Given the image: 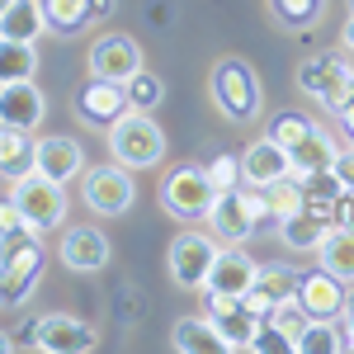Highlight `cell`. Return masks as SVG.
Wrapping results in <instances>:
<instances>
[{
    "label": "cell",
    "instance_id": "6da1fadb",
    "mask_svg": "<svg viewBox=\"0 0 354 354\" xmlns=\"http://www.w3.org/2000/svg\"><path fill=\"white\" fill-rule=\"evenodd\" d=\"M208 100L227 123H255L265 113V85L245 57H218L208 71Z\"/></svg>",
    "mask_w": 354,
    "mask_h": 354
},
{
    "label": "cell",
    "instance_id": "7a4b0ae2",
    "mask_svg": "<svg viewBox=\"0 0 354 354\" xmlns=\"http://www.w3.org/2000/svg\"><path fill=\"white\" fill-rule=\"evenodd\" d=\"M293 85H298L302 100H312L317 109L340 113L354 100V62L345 53H312L298 62Z\"/></svg>",
    "mask_w": 354,
    "mask_h": 354
},
{
    "label": "cell",
    "instance_id": "3957f363",
    "mask_svg": "<svg viewBox=\"0 0 354 354\" xmlns=\"http://www.w3.org/2000/svg\"><path fill=\"white\" fill-rule=\"evenodd\" d=\"M208 232L218 236L222 245H245L270 218V203H265V189H255V185H236V189H218L213 198V208H208Z\"/></svg>",
    "mask_w": 354,
    "mask_h": 354
},
{
    "label": "cell",
    "instance_id": "277c9868",
    "mask_svg": "<svg viewBox=\"0 0 354 354\" xmlns=\"http://www.w3.org/2000/svg\"><path fill=\"white\" fill-rule=\"evenodd\" d=\"M104 142H109V156L128 170H151L165 161V128L142 109L118 113L104 128Z\"/></svg>",
    "mask_w": 354,
    "mask_h": 354
},
{
    "label": "cell",
    "instance_id": "5b68a950",
    "mask_svg": "<svg viewBox=\"0 0 354 354\" xmlns=\"http://www.w3.org/2000/svg\"><path fill=\"white\" fill-rule=\"evenodd\" d=\"M10 198H15V208L24 213V222L43 236V232H57V227H66V213H71V198H66V185H57L53 175H43V170H19L15 180H10Z\"/></svg>",
    "mask_w": 354,
    "mask_h": 354
},
{
    "label": "cell",
    "instance_id": "8992f818",
    "mask_svg": "<svg viewBox=\"0 0 354 354\" xmlns=\"http://www.w3.org/2000/svg\"><path fill=\"white\" fill-rule=\"evenodd\" d=\"M213 198H218V185H213L208 165L185 161L161 175V208L175 222H203L208 208H213Z\"/></svg>",
    "mask_w": 354,
    "mask_h": 354
},
{
    "label": "cell",
    "instance_id": "52a82bcc",
    "mask_svg": "<svg viewBox=\"0 0 354 354\" xmlns=\"http://www.w3.org/2000/svg\"><path fill=\"white\" fill-rule=\"evenodd\" d=\"M218 250H222V241L213 236V232H203V227H185L175 241L165 245V274H170V283L185 288V293H203Z\"/></svg>",
    "mask_w": 354,
    "mask_h": 354
},
{
    "label": "cell",
    "instance_id": "ba28073f",
    "mask_svg": "<svg viewBox=\"0 0 354 354\" xmlns=\"http://www.w3.org/2000/svg\"><path fill=\"white\" fill-rule=\"evenodd\" d=\"M81 203L100 218H123L137 203V180L128 165L104 161V165H85L81 170Z\"/></svg>",
    "mask_w": 354,
    "mask_h": 354
},
{
    "label": "cell",
    "instance_id": "9c48e42d",
    "mask_svg": "<svg viewBox=\"0 0 354 354\" xmlns=\"http://www.w3.org/2000/svg\"><path fill=\"white\" fill-rule=\"evenodd\" d=\"M33 345L48 350V354H90L100 345V335L76 312H43L33 322Z\"/></svg>",
    "mask_w": 354,
    "mask_h": 354
},
{
    "label": "cell",
    "instance_id": "30bf717a",
    "mask_svg": "<svg viewBox=\"0 0 354 354\" xmlns=\"http://www.w3.org/2000/svg\"><path fill=\"white\" fill-rule=\"evenodd\" d=\"M90 76H100V81H118L128 85L147 66L142 62V43H137L133 33H104V38H95L90 43Z\"/></svg>",
    "mask_w": 354,
    "mask_h": 354
},
{
    "label": "cell",
    "instance_id": "8fae6325",
    "mask_svg": "<svg viewBox=\"0 0 354 354\" xmlns=\"http://www.w3.org/2000/svg\"><path fill=\"white\" fill-rule=\"evenodd\" d=\"M43 265H48L43 241L28 236V241L0 265V307H24V302L33 298V288H38V279H43Z\"/></svg>",
    "mask_w": 354,
    "mask_h": 354
},
{
    "label": "cell",
    "instance_id": "7c38bea8",
    "mask_svg": "<svg viewBox=\"0 0 354 354\" xmlns=\"http://www.w3.org/2000/svg\"><path fill=\"white\" fill-rule=\"evenodd\" d=\"M57 260L71 274H100L113 260V245L100 227L76 222V227H62V241H57Z\"/></svg>",
    "mask_w": 354,
    "mask_h": 354
},
{
    "label": "cell",
    "instance_id": "4fadbf2b",
    "mask_svg": "<svg viewBox=\"0 0 354 354\" xmlns=\"http://www.w3.org/2000/svg\"><path fill=\"white\" fill-rule=\"evenodd\" d=\"M133 104H128V85L118 81H100V76H90V81L76 90V100H71V113L81 118L85 128H109L118 113H128Z\"/></svg>",
    "mask_w": 354,
    "mask_h": 354
},
{
    "label": "cell",
    "instance_id": "5bb4252c",
    "mask_svg": "<svg viewBox=\"0 0 354 354\" xmlns=\"http://www.w3.org/2000/svg\"><path fill=\"white\" fill-rule=\"evenodd\" d=\"M203 317L218 326V335L227 340V350H250L255 317L245 312L241 293H213V288H203Z\"/></svg>",
    "mask_w": 354,
    "mask_h": 354
},
{
    "label": "cell",
    "instance_id": "9a60e30c",
    "mask_svg": "<svg viewBox=\"0 0 354 354\" xmlns=\"http://www.w3.org/2000/svg\"><path fill=\"white\" fill-rule=\"evenodd\" d=\"M43 118H48V95L38 90V81L0 85V123L19 128V133H38Z\"/></svg>",
    "mask_w": 354,
    "mask_h": 354
},
{
    "label": "cell",
    "instance_id": "2e32d148",
    "mask_svg": "<svg viewBox=\"0 0 354 354\" xmlns=\"http://www.w3.org/2000/svg\"><path fill=\"white\" fill-rule=\"evenodd\" d=\"M33 170H43V175H53L57 185H71V180H81V170H85V147L76 142V137H38L33 142Z\"/></svg>",
    "mask_w": 354,
    "mask_h": 354
},
{
    "label": "cell",
    "instance_id": "e0dca14e",
    "mask_svg": "<svg viewBox=\"0 0 354 354\" xmlns=\"http://www.w3.org/2000/svg\"><path fill=\"white\" fill-rule=\"evenodd\" d=\"M283 175H293V165H288V147H279L274 137L260 133L241 151V180H245V185H255V189H265V185L283 180Z\"/></svg>",
    "mask_w": 354,
    "mask_h": 354
},
{
    "label": "cell",
    "instance_id": "ac0fdd59",
    "mask_svg": "<svg viewBox=\"0 0 354 354\" xmlns=\"http://www.w3.org/2000/svg\"><path fill=\"white\" fill-rule=\"evenodd\" d=\"M335 151H340V142L330 137V128H322V123H312L307 133L288 147V165H293V175L298 180H307V175H322V170H330V161H335Z\"/></svg>",
    "mask_w": 354,
    "mask_h": 354
},
{
    "label": "cell",
    "instance_id": "d6986e66",
    "mask_svg": "<svg viewBox=\"0 0 354 354\" xmlns=\"http://www.w3.org/2000/svg\"><path fill=\"white\" fill-rule=\"evenodd\" d=\"M255 270H260V260H250V250H241V245H222L203 288H213V293H245V288L255 283Z\"/></svg>",
    "mask_w": 354,
    "mask_h": 354
},
{
    "label": "cell",
    "instance_id": "ffe728a7",
    "mask_svg": "<svg viewBox=\"0 0 354 354\" xmlns=\"http://www.w3.org/2000/svg\"><path fill=\"white\" fill-rule=\"evenodd\" d=\"M298 307L307 317H340L345 307V283L330 270H312L298 279Z\"/></svg>",
    "mask_w": 354,
    "mask_h": 354
},
{
    "label": "cell",
    "instance_id": "44dd1931",
    "mask_svg": "<svg viewBox=\"0 0 354 354\" xmlns=\"http://www.w3.org/2000/svg\"><path fill=\"white\" fill-rule=\"evenodd\" d=\"M170 350L175 354H218L227 350V340L218 335V326L203 317V312H189L170 326Z\"/></svg>",
    "mask_w": 354,
    "mask_h": 354
},
{
    "label": "cell",
    "instance_id": "7402d4cb",
    "mask_svg": "<svg viewBox=\"0 0 354 354\" xmlns=\"http://www.w3.org/2000/svg\"><path fill=\"white\" fill-rule=\"evenodd\" d=\"M293 350L298 354H340V350H350V335L340 326V317H307V326L298 330Z\"/></svg>",
    "mask_w": 354,
    "mask_h": 354
},
{
    "label": "cell",
    "instance_id": "603a6c76",
    "mask_svg": "<svg viewBox=\"0 0 354 354\" xmlns=\"http://www.w3.org/2000/svg\"><path fill=\"white\" fill-rule=\"evenodd\" d=\"M326 227H330V222H322L317 213L298 208V213L279 218V241H283V250H298V255H317V245H322V236H326Z\"/></svg>",
    "mask_w": 354,
    "mask_h": 354
},
{
    "label": "cell",
    "instance_id": "cb8c5ba5",
    "mask_svg": "<svg viewBox=\"0 0 354 354\" xmlns=\"http://www.w3.org/2000/svg\"><path fill=\"white\" fill-rule=\"evenodd\" d=\"M317 260H322V270H330L340 283H354V232L350 227H335V222H330L322 245H317Z\"/></svg>",
    "mask_w": 354,
    "mask_h": 354
},
{
    "label": "cell",
    "instance_id": "d4e9b609",
    "mask_svg": "<svg viewBox=\"0 0 354 354\" xmlns=\"http://www.w3.org/2000/svg\"><path fill=\"white\" fill-rule=\"evenodd\" d=\"M48 33V15H43V0H15L5 15H0V38H19V43H38Z\"/></svg>",
    "mask_w": 354,
    "mask_h": 354
},
{
    "label": "cell",
    "instance_id": "484cf974",
    "mask_svg": "<svg viewBox=\"0 0 354 354\" xmlns=\"http://www.w3.org/2000/svg\"><path fill=\"white\" fill-rule=\"evenodd\" d=\"M38 43H19V38H0V85L10 81H33L38 76Z\"/></svg>",
    "mask_w": 354,
    "mask_h": 354
},
{
    "label": "cell",
    "instance_id": "4316f807",
    "mask_svg": "<svg viewBox=\"0 0 354 354\" xmlns=\"http://www.w3.org/2000/svg\"><path fill=\"white\" fill-rule=\"evenodd\" d=\"M298 279L302 274L293 270V265H279V260H274V265H260V270H255V283H250V288L265 293L274 307H283V302H298Z\"/></svg>",
    "mask_w": 354,
    "mask_h": 354
},
{
    "label": "cell",
    "instance_id": "83f0119b",
    "mask_svg": "<svg viewBox=\"0 0 354 354\" xmlns=\"http://www.w3.org/2000/svg\"><path fill=\"white\" fill-rule=\"evenodd\" d=\"M28 161H33V133H19V128L0 123V175L15 180Z\"/></svg>",
    "mask_w": 354,
    "mask_h": 354
},
{
    "label": "cell",
    "instance_id": "f1b7e54d",
    "mask_svg": "<svg viewBox=\"0 0 354 354\" xmlns=\"http://www.w3.org/2000/svg\"><path fill=\"white\" fill-rule=\"evenodd\" d=\"M43 15H48V33H81L90 24V0H43Z\"/></svg>",
    "mask_w": 354,
    "mask_h": 354
},
{
    "label": "cell",
    "instance_id": "f546056e",
    "mask_svg": "<svg viewBox=\"0 0 354 354\" xmlns=\"http://www.w3.org/2000/svg\"><path fill=\"white\" fill-rule=\"evenodd\" d=\"M265 5H270L274 19H279L283 28H293V33L312 28L317 19H322V10H326V0H265Z\"/></svg>",
    "mask_w": 354,
    "mask_h": 354
},
{
    "label": "cell",
    "instance_id": "4dcf8cb0",
    "mask_svg": "<svg viewBox=\"0 0 354 354\" xmlns=\"http://www.w3.org/2000/svg\"><path fill=\"white\" fill-rule=\"evenodd\" d=\"M265 203H270V218H274V227H279V218L298 213L302 203H307V194H302V180H298V175H283V180L265 185Z\"/></svg>",
    "mask_w": 354,
    "mask_h": 354
},
{
    "label": "cell",
    "instance_id": "1f68e13d",
    "mask_svg": "<svg viewBox=\"0 0 354 354\" xmlns=\"http://www.w3.org/2000/svg\"><path fill=\"white\" fill-rule=\"evenodd\" d=\"M128 104L142 109V113H156L165 104V81L156 76V71H147V66H142L133 81H128Z\"/></svg>",
    "mask_w": 354,
    "mask_h": 354
},
{
    "label": "cell",
    "instance_id": "d6a6232c",
    "mask_svg": "<svg viewBox=\"0 0 354 354\" xmlns=\"http://www.w3.org/2000/svg\"><path fill=\"white\" fill-rule=\"evenodd\" d=\"M312 128V118L307 113H298V109H283V113H274L270 123H265V137H274L279 147H293L302 133Z\"/></svg>",
    "mask_w": 354,
    "mask_h": 354
},
{
    "label": "cell",
    "instance_id": "836d02e7",
    "mask_svg": "<svg viewBox=\"0 0 354 354\" xmlns=\"http://www.w3.org/2000/svg\"><path fill=\"white\" fill-rule=\"evenodd\" d=\"M208 175H213L218 189H236V185H241V156H236V151H218V156L208 161Z\"/></svg>",
    "mask_w": 354,
    "mask_h": 354
},
{
    "label": "cell",
    "instance_id": "e575fe53",
    "mask_svg": "<svg viewBox=\"0 0 354 354\" xmlns=\"http://www.w3.org/2000/svg\"><path fill=\"white\" fill-rule=\"evenodd\" d=\"M330 175H335L345 189H354V142H345V147L335 151V161H330Z\"/></svg>",
    "mask_w": 354,
    "mask_h": 354
},
{
    "label": "cell",
    "instance_id": "d590c367",
    "mask_svg": "<svg viewBox=\"0 0 354 354\" xmlns=\"http://www.w3.org/2000/svg\"><path fill=\"white\" fill-rule=\"evenodd\" d=\"M28 222H24V213L15 208V198L10 194H0V236H10V232H24Z\"/></svg>",
    "mask_w": 354,
    "mask_h": 354
},
{
    "label": "cell",
    "instance_id": "8d00e7d4",
    "mask_svg": "<svg viewBox=\"0 0 354 354\" xmlns=\"http://www.w3.org/2000/svg\"><path fill=\"white\" fill-rule=\"evenodd\" d=\"M330 222H335V227H350V232H354V189H345L340 198H335V213H330Z\"/></svg>",
    "mask_w": 354,
    "mask_h": 354
},
{
    "label": "cell",
    "instance_id": "74e56055",
    "mask_svg": "<svg viewBox=\"0 0 354 354\" xmlns=\"http://www.w3.org/2000/svg\"><path fill=\"white\" fill-rule=\"evenodd\" d=\"M340 326L350 335V350H354V288H345V307H340Z\"/></svg>",
    "mask_w": 354,
    "mask_h": 354
},
{
    "label": "cell",
    "instance_id": "f35d334b",
    "mask_svg": "<svg viewBox=\"0 0 354 354\" xmlns=\"http://www.w3.org/2000/svg\"><path fill=\"white\" fill-rule=\"evenodd\" d=\"M113 5H118V0H90V24H104V19H113Z\"/></svg>",
    "mask_w": 354,
    "mask_h": 354
},
{
    "label": "cell",
    "instance_id": "ab89813d",
    "mask_svg": "<svg viewBox=\"0 0 354 354\" xmlns=\"http://www.w3.org/2000/svg\"><path fill=\"white\" fill-rule=\"evenodd\" d=\"M335 123H340V137H345V142H354V100L335 113Z\"/></svg>",
    "mask_w": 354,
    "mask_h": 354
},
{
    "label": "cell",
    "instance_id": "60d3db41",
    "mask_svg": "<svg viewBox=\"0 0 354 354\" xmlns=\"http://www.w3.org/2000/svg\"><path fill=\"white\" fill-rule=\"evenodd\" d=\"M340 48H345V53L354 57V15L345 19V28H340Z\"/></svg>",
    "mask_w": 354,
    "mask_h": 354
},
{
    "label": "cell",
    "instance_id": "b9f144b4",
    "mask_svg": "<svg viewBox=\"0 0 354 354\" xmlns=\"http://www.w3.org/2000/svg\"><path fill=\"white\" fill-rule=\"evenodd\" d=\"M15 350V335H5V330H0V354H10Z\"/></svg>",
    "mask_w": 354,
    "mask_h": 354
},
{
    "label": "cell",
    "instance_id": "7bdbcfd3",
    "mask_svg": "<svg viewBox=\"0 0 354 354\" xmlns=\"http://www.w3.org/2000/svg\"><path fill=\"white\" fill-rule=\"evenodd\" d=\"M10 5H15V0H0V15H5V10H10Z\"/></svg>",
    "mask_w": 354,
    "mask_h": 354
},
{
    "label": "cell",
    "instance_id": "ee69618b",
    "mask_svg": "<svg viewBox=\"0 0 354 354\" xmlns=\"http://www.w3.org/2000/svg\"><path fill=\"white\" fill-rule=\"evenodd\" d=\"M350 15H354V0H350Z\"/></svg>",
    "mask_w": 354,
    "mask_h": 354
}]
</instances>
